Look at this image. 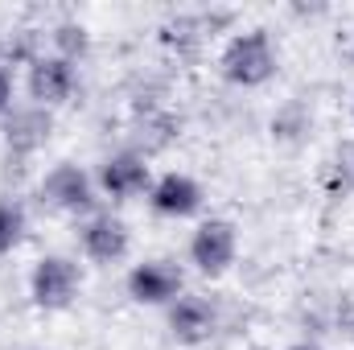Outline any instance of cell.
Instances as JSON below:
<instances>
[{
	"mask_svg": "<svg viewBox=\"0 0 354 350\" xmlns=\"http://www.w3.org/2000/svg\"><path fill=\"white\" fill-rule=\"evenodd\" d=\"M177 136H181V120L169 116L165 107H149L145 111V120L136 124V153L140 157H153V153H161V149H169Z\"/></svg>",
	"mask_w": 354,
	"mask_h": 350,
	"instance_id": "12",
	"label": "cell"
},
{
	"mask_svg": "<svg viewBox=\"0 0 354 350\" xmlns=\"http://www.w3.org/2000/svg\"><path fill=\"white\" fill-rule=\"evenodd\" d=\"M202 202H206L202 185L189 174H177V169L153 177V185H149V206L161 219H194L202 210Z\"/></svg>",
	"mask_w": 354,
	"mask_h": 350,
	"instance_id": "11",
	"label": "cell"
},
{
	"mask_svg": "<svg viewBox=\"0 0 354 350\" xmlns=\"http://www.w3.org/2000/svg\"><path fill=\"white\" fill-rule=\"evenodd\" d=\"M276 71H280V54L268 29H243L227 37V46L218 50V75L239 91H256L272 83Z\"/></svg>",
	"mask_w": 354,
	"mask_h": 350,
	"instance_id": "1",
	"label": "cell"
},
{
	"mask_svg": "<svg viewBox=\"0 0 354 350\" xmlns=\"http://www.w3.org/2000/svg\"><path fill=\"white\" fill-rule=\"evenodd\" d=\"M128 248H132V231H128V223H124L120 214L95 210V214H87V219L79 223V252H83L91 264L111 268V264H120L128 256Z\"/></svg>",
	"mask_w": 354,
	"mask_h": 350,
	"instance_id": "8",
	"label": "cell"
},
{
	"mask_svg": "<svg viewBox=\"0 0 354 350\" xmlns=\"http://www.w3.org/2000/svg\"><path fill=\"white\" fill-rule=\"evenodd\" d=\"M95 185L111 202H132V198L149 194V185H153L149 157H140L136 149H120V153L103 157L99 161V174H95Z\"/></svg>",
	"mask_w": 354,
	"mask_h": 350,
	"instance_id": "9",
	"label": "cell"
},
{
	"mask_svg": "<svg viewBox=\"0 0 354 350\" xmlns=\"http://www.w3.org/2000/svg\"><path fill=\"white\" fill-rule=\"evenodd\" d=\"M79 293H83V268H79V260L54 252V256H41V260L33 264V272H29V297H33L37 309L62 313V309H71L79 301Z\"/></svg>",
	"mask_w": 354,
	"mask_h": 350,
	"instance_id": "2",
	"label": "cell"
},
{
	"mask_svg": "<svg viewBox=\"0 0 354 350\" xmlns=\"http://www.w3.org/2000/svg\"><path fill=\"white\" fill-rule=\"evenodd\" d=\"M50 42H54L50 54H58V58H66V62H75V66L87 58V50H91V33H87V25H79V21H62V25H54Z\"/></svg>",
	"mask_w": 354,
	"mask_h": 350,
	"instance_id": "13",
	"label": "cell"
},
{
	"mask_svg": "<svg viewBox=\"0 0 354 350\" xmlns=\"http://www.w3.org/2000/svg\"><path fill=\"white\" fill-rule=\"evenodd\" d=\"M218 322H223L218 305L202 293H181L165 309V326H169V338L177 347H206L218 334Z\"/></svg>",
	"mask_w": 354,
	"mask_h": 350,
	"instance_id": "6",
	"label": "cell"
},
{
	"mask_svg": "<svg viewBox=\"0 0 354 350\" xmlns=\"http://www.w3.org/2000/svg\"><path fill=\"white\" fill-rule=\"evenodd\" d=\"M346 54H351V62H354V33H351V46H346Z\"/></svg>",
	"mask_w": 354,
	"mask_h": 350,
	"instance_id": "17",
	"label": "cell"
},
{
	"mask_svg": "<svg viewBox=\"0 0 354 350\" xmlns=\"http://www.w3.org/2000/svg\"><path fill=\"white\" fill-rule=\"evenodd\" d=\"M239 260V227L231 219H202L189 235V264L202 276H223Z\"/></svg>",
	"mask_w": 354,
	"mask_h": 350,
	"instance_id": "4",
	"label": "cell"
},
{
	"mask_svg": "<svg viewBox=\"0 0 354 350\" xmlns=\"http://www.w3.org/2000/svg\"><path fill=\"white\" fill-rule=\"evenodd\" d=\"M351 120H354V99H351Z\"/></svg>",
	"mask_w": 354,
	"mask_h": 350,
	"instance_id": "19",
	"label": "cell"
},
{
	"mask_svg": "<svg viewBox=\"0 0 354 350\" xmlns=\"http://www.w3.org/2000/svg\"><path fill=\"white\" fill-rule=\"evenodd\" d=\"M12 99H17V71L0 62V120H4V116H8V111L17 107Z\"/></svg>",
	"mask_w": 354,
	"mask_h": 350,
	"instance_id": "15",
	"label": "cell"
},
{
	"mask_svg": "<svg viewBox=\"0 0 354 350\" xmlns=\"http://www.w3.org/2000/svg\"><path fill=\"white\" fill-rule=\"evenodd\" d=\"M25 210L17 202H0V256H8L12 248H21L25 239Z\"/></svg>",
	"mask_w": 354,
	"mask_h": 350,
	"instance_id": "14",
	"label": "cell"
},
{
	"mask_svg": "<svg viewBox=\"0 0 354 350\" xmlns=\"http://www.w3.org/2000/svg\"><path fill=\"white\" fill-rule=\"evenodd\" d=\"M0 62H4V37H0Z\"/></svg>",
	"mask_w": 354,
	"mask_h": 350,
	"instance_id": "18",
	"label": "cell"
},
{
	"mask_svg": "<svg viewBox=\"0 0 354 350\" xmlns=\"http://www.w3.org/2000/svg\"><path fill=\"white\" fill-rule=\"evenodd\" d=\"M124 288L136 305H153V309H169L177 297L185 293V276L174 260H140L132 264V272L124 276Z\"/></svg>",
	"mask_w": 354,
	"mask_h": 350,
	"instance_id": "7",
	"label": "cell"
},
{
	"mask_svg": "<svg viewBox=\"0 0 354 350\" xmlns=\"http://www.w3.org/2000/svg\"><path fill=\"white\" fill-rule=\"evenodd\" d=\"M288 350H322V347H313V342H297V347H288Z\"/></svg>",
	"mask_w": 354,
	"mask_h": 350,
	"instance_id": "16",
	"label": "cell"
},
{
	"mask_svg": "<svg viewBox=\"0 0 354 350\" xmlns=\"http://www.w3.org/2000/svg\"><path fill=\"white\" fill-rule=\"evenodd\" d=\"M25 91H29V103L54 111V107H62V103L75 99V91H79V66L66 62V58H58V54H41V58H33L25 66Z\"/></svg>",
	"mask_w": 354,
	"mask_h": 350,
	"instance_id": "5",
	"label": "cell"
},
{
	"mask_svg": "<svg viewBox=\"0 0 354 350\" xmlns=\"http://www.w3.org/2000/svg\"><path fill=\"white\" fill-rule=\"evenodd\" d=\"M41 206H50V210H58V214H75V219H87L99 210V185H95V177L83 169V165H75V161H62V165H54L50 174L41 177Z\"/></svg>",
	"mask_w": 354,
	"mask_h": 350,
	"instance_id": "3",
	"label": "cell"
},
{
	"mask_svg": "<svg viewBox=\"0 0 354 350\" xmlns=\"http://www.w3.org/2000/svg\"><path fill=\"white\" fill-rule=\"evenodd\" d=\"M0 136H4L8 157H33L54 136V111H46L37 103H21L0 120Z\"/></svg>",
	"mask_w": 354,
	"mask_h": 350,
	"instance_id": "10",
	"label": "cell"
}]
</instances>
